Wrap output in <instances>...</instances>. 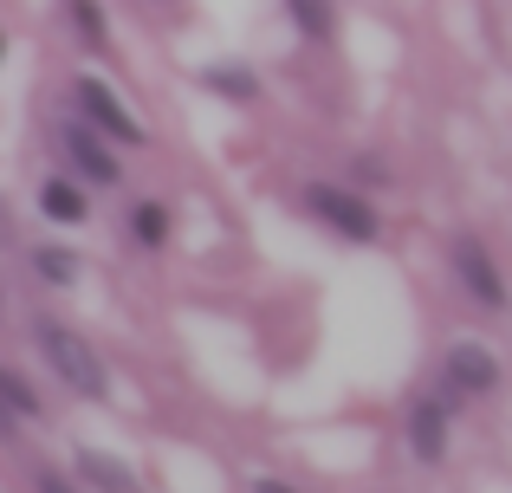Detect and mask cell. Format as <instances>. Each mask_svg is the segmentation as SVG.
Here are the masks:
<instances>
[{
  "label": "cell",
  "mask_w": 512,
  "mask_h": 493,
  "mask_svg": "<svg viewBox=\"0 0 512 493\" xmlns=\"http://www.w3.org/2000/svg\"><path fill=\"white\" fill-rule=\"evenodd\" d=\"M39 351H46V364L59 370L78 396H104V364H98V351H91L78 331H65V325L46 318V325H39Z\"/></svg>",
  "instance_id": "6da1fadb"
},
{
  "label": "cell",
  "mask_w": 512,
  "mask_h": 493,
  "mask_svg": "<svg viewBox=\"0 0 512 493\" xmlns=\"http://www.w3.org/2000/svg\"><path fill=\"white\" fill-rule=\"evenodd\" d=\"M312 215H325L338 234H350V241H370L376 234V215L357 202V195H344V189H312Z\"/></svg>",
  "instance_id": "7a4b0ae2"
},
{
  "label": "cell",
  "mask_w": 512,
  "mask_h": 493,
  "mask_svg": "<svg viewBox=\"0 0 512 493\" xmlns=\"http://www.w3.org/2000/svg\"><path fill=\"white\" fill-rule=\"evenodd\" d=\"M78 111H85L91 124H104L111 137H124V143H143V124H137V117H130L117 98H111V91L98 85V78H85V85H78Z\"/></svg>",
  "instance_id": "3957f363"
},
{
  "label": "cell",
  "mask_w": 512,
  "mask_h": 493,
  "mask_svg": "<svg viewBox=\"0 0 512 493\" xmlns=\"http://www.w3.org/2000/svg\"><path fill=\"white\" fill-rule=\"evenodd\" d=\"M448 383L454 390H493V383H500V364H493L480 344H461V351H448Z\"/></svg>",
  "instance_id": "277c9868"
},
{
  "label": "cell",
  "mask_w": 512,
  "mask_h": 493,
  "mask_svg": "<svg viewBox=\"0 0 512 493\" xmlns=\"http://www.w3.org/2000/svg\"><path fill=\"white\" fill-rule=\"evenodd\" d=\"M65 156H72V163L85 169L91 182H117V163H111V150H104V143L91 137L85 124H78V130H65Z\"/></svg>",
  "instance_id": "5b68a950"
},
{
  "label": "cell",
  "mask_w": 512,
  "mask_h": 493,
  "mask_svg": "<svg viewBox=\"0 0 512 493\" xmlns=\"http://www.w3.org/2000/svg\"><path fill=\"white\" fill-rule=\"evenodd\" d=\"M454 260H461L467 286H474V292H480L487 305H500V299H506V286H500V273H493V260L480 253V241H461V253H454Z\"/></svg>",
  "instance_id": "8992f818"
},
{
  "label": "cell",
  "mask_w": 512,
  "mask_h": 493,
  "mask_svg": "<svg viewBox=\"0 0 512 493\" xmlns=\"http://www.w3.org/2000/svg\"><path fill=\"white\" fill-rule=\"evenodd\" d=\"M441 429H448V422H441V403H415V416H409V448L422 461H441Z\"/></svg>",
  "instance_id": "52a82bcc"
},
{
  "label": "cell",
  "mask_w": 512,
  "mask_h": 493,
  "mask_svg": "<svg viewBox=\"0 0 512 493\" xmlns=\"http://www.w3.org/2000/svg\"><path fill=\"white\" fill-rule=\"evenodd\" d=\"M78 474H85L91 487H104V493H137L130 468H124V461H111V455H78Z\"/></svg>",
  "instance_id": "ba28073f"
},
{
  "label": "cell",
  "mask_w": 512,
  "mask_h": 493,
  "mask_svg": "<svg viewBox=\"0 0 512 493\" xmlns=\"http://www.w3.org/2000/svg\"><path fill=\"white\" fill-rule=\"evenodd\" d=\"M292 20H299L312 39H325L331 33V0H292Z\"/></svg>",
  "instance_id": "9c48e42d"
},
{
  "label": "cell",
  "mask_w": 512,
  "mask_h": 493,
  "mask_svg": "<svg viewBox=\"0 0 512 493\" xmlns=\"http://www.w3.org/2000/svg\"><path fill=\"white\" fill-rule=\"evenodd\" d=\"M46 215H59V221H78V215H85V202H78L72 182H46Z\"/></svg>",
  "instance_id": "30bf717a"
},
{
  "label": "cell",
  "mask_w": 512,
  "mask_h": 493,
  "mask_svg": "<svg viewBox=\"0 0 512 493\" xmlns=\"http://www.w3.org/2000/svg\"><path fill=\"white\" fill-rule=\"evenodd\" d=\"M130 228H137V241H143V247H156V241L169 234V215L150 202V208H137V221H130Z\"/></svg>",
  "instance_id": "8fae6325"
},
{
  "label": "cell",
  "mask_w": 512,
  "mask_h": 493,
  "mask_svg": "<svg viewBox=\"0 0 512 493\" xmlns=\"http://www.w3.org/2000/svg\"><path fill=\"white\" fill-rule=\"evenodd\" d=\"M33 266H39L46 279H72V253H52V247H39V253H33Z\"/></svg>",
  "instance_id": "7c38bea8"
},
{
  "label": "cell",
  "mask_w": 512,
  "mask_h": 493,
  "mask_svg": "<svg viewBox=\"0 0 512 493\" xmlns=\"http://www.w3.org/2000/svg\"><path fill=\"white\" fill-rule=\"evenodd\" d=\"M7 383V403L20 409V416H33V390H26V377H0Z\"/></svg>",
  "instance_id": "4fadbf2b"
},
{
  "label": "cell",
  "mask_w": 512,
  "mask_h": 493,
  "mask_svg": "<svg viewBox=\"0 0 512 493\" xmlns=\"http://www.w3.org/2000/svg\"><path fill=\"white\" fill-rule=\"evenodd\" d=\"M260 493H286V487H279V481H260Z\"/></svg>",
  "instance_id": "5bb4252c"
}]
</instances>
